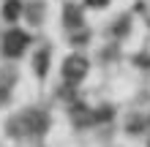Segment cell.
<instances>
[{"mask_svg": "<svg viewBox=\"0 0 150 147\" xmlns=\"http://www.w3.org/2000/svg\"><path fill=\"white\" fill-rule=\"evenodd\" d=\"M47 125H49V117L41 109H28L16 117V131L25 134V136H38V134L47 131Z\"/></svg>", "mask_w": 150, "mask_h": 147, "instance_id": "obj_1", "label": "cell"}, {"mask_svg": "<svg viewBox=\"0 0 150 147\" xmlns=\"http://www.w3.org/2000/svg\"><path fill=\"white\" fill-rule=\"evenodd\" d=\"M28 44H30V36L25 30H8L3 36V52L8 57H19L28 49Z\"/></svg>", "mask_w": 150, "mask_h": 147, "instance_id": "obj_2", "label": "cell"}, {"mask_svg": "<svg viewBox=\"0 0 150 147\" xmlns=\"http://www.w3.org/2000/svg\"><path fill=\"white\" fill-rule=\"evenodd\" d=\"M85 74H87V60H85L82 55H71V57L63 63V76H66V82L76 84V82L85 79Z\"/></svg>", "mask_w": 150, "mask_h": 147, "instance_id": "obj_3", "label": "cell"}, {"mask_svg": "<svg viewBox=\"0 0 150 147\" xmlns=\"http://www.w3.org/2000/svg\"><path fill=\"white\" fill-rule=\"evenodd\" d=\"M11 87H14V76L8 71H0V103H6L8 96H11Z\"/></svg>", "mask_w": 150, "mask_h": 147, "instance_id": "obj_4", "label": "cell"}, {"mask_svg": "<svg viewBox=\"0 0 150 147\" xmlns=\"http://www.w3.org/2000/svg\"><path fill=\"white\" fill-rule=\"evenodd\" d=\"M63 19H66L68 27H82V14H79V8H76V6H66Z\"/></svg>", "mask_w": 150, "mask_h": 147, "instance_id": "obj_5", "label": "cell"}, {"mask_svg": "<svg viewBox=\"0 0 150 147\" xmlns=\"http://www.w3.org/2000/svg\"><path fill=\"white\" fill-rule=\"evenodd\" d=\"M19 14H22V3L19 0H6V6H3V16L6 19H16Z\"/></svg>", "mask_w": 150, "mask_h": 147, "instance_id": "obj_6", "label": "cell"}, {"mask_svg": "<svg viewBox=\"0 0 150 147\" xmlns=\"http://www.w3.org/2000/svg\"><path fill=\"white\" fill-rule=\"evenodd\" d=\"M74 120L79 125H87V123H93V112L87 106H74Z\"/></svg>", "mask_w": 150, "mask_h": 147, "instance_id": "obj_7", "label": "cell"}, {"mask_svg": "<svg viewBox=\"0 0 150 147\" xmlns=\"http://www.w3.org/2000/svg\"><path fill=\"white\" fill-rule=\"evenodd\" d=\"M47 68H49V55H47V49H44V52L36 55V74H47Z\"/></svg>", "mask_w": 150, "mask_h": 147, "instance_id": "obj_8", "label": "cell"}, {"mask_svg": "<svg viewBox=\"0 0 150 147\" xmlns=\"http://www.w3.org/2000/svg\"><path fill=\"white\" fill-rule=\"evenodd\" d=\"M87 3H90V6H93V8H101V6H104V3H107V0H87Z\"/></svg>", "mask_w": 150, "mask_h": 147, "instance_id": "obj_9", "label": "cell"}]
</instances>
